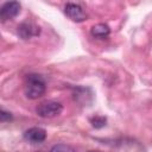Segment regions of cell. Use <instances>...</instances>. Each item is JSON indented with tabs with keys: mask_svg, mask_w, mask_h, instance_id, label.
I'll return each mask as SVG.
<instances>
[{
	"mask_svg": "<svg viewBox=\"0 0 152 152\" xmlns=\"http://www.w3.org/2000/svg\"><path fill=\"white\" fill-rule=\"evenodd\" d=\"M45 82L39 75H28L24 86V93L27 99L36 100L44 95Z\"/></svg>",
	"mask_w": 152,
	"mask_h": 152,
	"instance_id": "cell-1",
	"label": "cell"
},
{
	"mask_svg": "<svg viewBox=\"0 0 152 152\" xmlns=\"http://www.w3.org/2000/svg\"><path fill=\"white\" fill-rule=\"evenodd\" d=\"M63 110V106L61 102H57V101H45V102H42L36 112L39 116L42 118H55L57 115H59Z\"/></svg>",
	"mask_w": 152,
	"mask_h": 152,
	"instance_id": "cell-2",
	"label": "cell"
},
{
	"mask_svg": "<svg viewBox=\"0 0 152 152\" xmlns=\"http://www.w3.org/2000/svg\"><path fill=\"white\" fill-rule=\"evenodd\" d=\"M64 13L69 19L76 23H81L87 18V14L83 11V8L80 5L72 4V2H68L64 6Z\"/></svg>",
	"mask_w": 152,
	"mask_h": 152,
	"instance_id": "cell-3",
	"label": "cell"
},
{
	"mask_svg": "<svg viewBox=\"0 0 152 152\" xmlns=\"http://www.w3.org/2000/svg\"><path fill=\"white\" fill-rule=\"evenodd\" d=\"M24 138L31 144H40L46 138V131L42 127H31L24 133Z\"/></svg>",
	"mask_w": 152,
	"mask_h": 152,
	"instance_id": "cell-4",
	"label": "cell"
},
{
	"mask_svg": "<svg viewBox=\"0 0 152 152\" xmlns=\"http://www.w3.org/2000/svg\"><path fill=\"white\" fill-rule=\"evenodd\" d=\"M20 12V4L17 1H11V2H6L4 4V6L1 7L0 11V17L2 21L10 20L14 17L18 15V13Z\"/></svg>",
	"mask_w": 152,
	"mask_h": 152,
	"instance_id": "cell-5",
	"label": "cell"
},
{
	"mask_svg": "<svg viewBox=\"0 0 152 152\" xmlns=\"http://www.w3.org/2000/svg\"><path fill=\"white\" fill-rule=\"evenodd\" d=\"M39 32H40L39 27L33 23L26 21V23H23L20 26H18V33L24 39H30L32 37H36L39 34Z\"/></svg>",
	"mask_w": 152,
	"mask_h": 152,
	"instance_id": "cell-6",
	"label": "cell"
},
{
	"mask_svg": "<svg viewBox=\"0 0 152 152\" xmlns=\"http://www.w3.org/2000/svg\"><path fill=\"white\" fill-rule=\"evenodd\" d=\"M109 32H110V30L106 24H96L90 30L91 36L95 38H106V37H108Z\"/></svg>",
	"mask_w": 152,
	"mask_h": 152,
	"instance_id": "cell-7",
	"label": "cell"
},
{
	"mask_svg": "<svg viewBox=\"0 0 152 152\" xmlns=\"http://www.w3.org/2000/svg\"><path fill=\"white\" fill-rule=\"evenodd\" d=\"M50 152H76V151L70 145H66V144H57V145H55L51 148Z\"/></svg>",
	"mask_w": 152,
	"mask_h": 152,
	"instance_id": "cell-8",
	"label": "cell"
},
{
	"mask_svg": "<svg viewBox=\"0 0 152 152\" xmlns=\"http://www.w3.org/2000/svg\"><path fill=\"white\" fill-rule=\"evenodd\" d=\"M90 121H91L93 126H94V127H96V128L102 127V126H104V125H106V119H104L103 116H95V118H93Z\"/></svg>",
	"mask_w": 152,
	"mask_h": 152,
	"instance_id": "cell-9",
	"label": "cell"
},
{
	"mask_svg": "<svg viewBox=\"0 0 152 152\" xmlns=\"http://www.w3.org/2000/svg\"><path fill=\"white\" fill-rule=\"evenodd\" d=\"M0 119H1V121H2V122H5V121H10V120L12 119V115H11V113H8V112H6L5 109H1V114H0Z\"/></svg>",
	"mask_w": 152,
	"mask_h": 152,
	"instance_id": "cell-10",
	"label": "cell"
},
{
	"mask_svg": "<svg viewBox=\"0 0 152 152\" xmlns=\"http://www.w3.org/2000/svg\"><path fill=\"white\" fill-rule=\"evenodd\" d=\"M89 152H100V151H89Z\"/></svg>",
	"mask_w": 152,
	"mask_h": 152,
	"instance_id": "cell-11",
	"label": "cell"
}]
</instances>
